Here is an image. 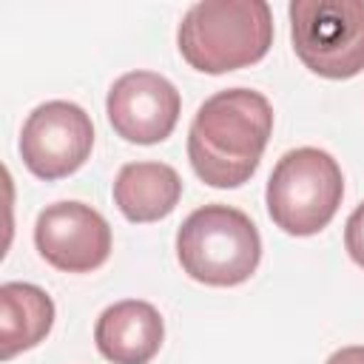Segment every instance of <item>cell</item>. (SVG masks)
I'll list each match as a JSON object with an SVG mask.
<instances>
[{
  "mask_svg": "<svg viewBox=\"0 0 364 364\" xmlns=\"http://www.w3.org/2000/svg\"><path fill=\"white\" fill-rule=\"evenodd\" d=\"M273 108L253 88H225L208 97L188 131V159L193 173L210 188L245 185L267 148Z\"/></svg>",
  "mask_w": 364,
  "mask_h": 364,
  "instance_id": "1",
  "label": "cell"
},
{
  "mask_svg": "<svg viewBox=\"0 0 364 364\" xmlns=\"http://www.w3.org/2000/svg\"><path fill=\"white\" fill-rule=\"evenodd\" d=\"M182 60L202 74H228L259 63L273 46V11L264 0L193 3L176 31Z\"/></svg>",
  "mask_w": 364,
  "mask_h": 364,
  "instance_id": "2",
  "label": "cell"
},
{
  "mask_svg": "<svg viewBox=\"0 0 364 364\" xmlns=\"http://www.w3.org/2000/svg\"><path fill=\"white\" fill-rule=\"evenodd\" d=\"M182 270L208 287H236L262 262V236L247 213L230 205H202L176 230Z\"/></svg>",
  "mask_w": 364,
  "mask_h": 364,
  "instance_id": "3",
  "label": "cell"
},
{
  "mask_svg": "<svg viewBox=\"0 0 364 364\" xmlns=\"http://www.w3.org/2000/svg\"><path fill=\"white\" fill-rule=\"evenodd\" d=\"M344 196V176L338 162L321 148L287 151L264 191L267 213L276 228L290 236H313L324 230Z\"/></svg>",
  "mask_w": 364,
  "mask_h": 364,
  "instance_id": "4",
  "label": "cell"
},
{
  "mask_svg": "<svg viewBox=\"0 0 364 364\" xmlns=\"http://www.w3.org/2000/svg\"><path fill=\"white\" fill-rule=\"evenodd\" d=\"M290 43L296 57L324 80H350L364 71L361 0H293Z\"/></svg>",
  "mask_w": 364,
  "mask_h": 364,
  "instance_id": "5",
  "label": "cell"
},
{
  "mask_svg": "<svg viewBox=\"0 0 364 364\" xmlns=\"http://www.w3.org/2000/svg\"><path fill=\"white\" fill-rule=\"evenodd\" d=\"M94 148L91 117L68 100H48L37 105L20 131L23 165L46 182L71 176L85 165Z\"/></svg>",
  "mask_w": 364,
  "mask_h": 364,
  "instance_id": "6",
  "label": "cell"
},
{
  "mask_svg": "<svg viewBox=\"0 0 364 364\" xmlns=\"http://www.w3.org/2000/svg\"><path fill=\"white\" fill-rule=\"evenodd\" d=\"M34 247L63 273H91L111 256V228L85 202H54L37 213Z\"/></svg>",
  "mask_w": 364,
  "mask_h": 364,
  "instance_id": "7",
  "label": "cell"
},
{
  "mask_svg": "<svg viewBox=\"0 0 364 364\" xmlns=\"http://www.w3.org/2000/svg\"><path fill=\"white\" fill-rule=\"evenodd\" d=\"M182 97L176 85L156 71H128L108 88L105 114L117 136L134 145L168 139L179 122Z\"/></svg>",
  "mask_w": 364,
  "mask_h": 364,
  "instance_id": "8",
  "label": "cell"
},
{
  "mask_svg": "<svg viewBox=\"0 0 364 364\" xmlns=\"http://www.w3.org/2000/svg\"><path fill=\"white\" fill-rule=\"evenodd\" d=\"M94 341L111 364H148L165 341V321L154 304L125 299L100 313Z\"/></svg>",
  "mask_w": 364,
  "mask_h": 364,
  "instance_id": "9",
  "label": "cell"
},
{
  "mask_svg": "<svg viewBox=\"0 0 364 364\" xmlns=\"http://www.w3.org/2000/svg\"><path fill=\"white\" fill-rule=\"evenodd\" d=\"M182 196L179 173L165 162H128L114 179V205L128 222H159Z\"/></svg>",
  "mask_w": 364,
  "mask_h": 364,
  "instance_id": "10",
  "label": "cell"
},
{
  "mask_svg": "<svg viewBox=\"0 0 364 364\" xmlns=\"http://www.w3.org/2000/svg\"><path fill=\"white\" fill-rule=\"evenodd\" d=\"M54 324V301L28 282H6L0 287V358L9 361L37 347Z\"/></svg>",
  "mask_w": 364,
  "mask_h": 364,
  "instance_id": "11",
  "label": "cell"
},
{
  "mask_svg": "<svg viewBox=\"0 0 364 364\" xmlns=\"http://www.w3.org/2000/svg\"><path fill=\"white\" fill-rule=\"evenodd\" d=\"M344 247H347L350 259L364 270V202L350 213V219L344 225Z\"/></svg>",
  "mask_w": 364,
  "mask_h": 364,
  "instance_id": "12",
  "label": "cell"
},
{
  "mask_svg": "<svg viewBox=\"0 0 364 364\" xmlns=\"http://www.w3.org/2000/svg\"><path fill=\"white\" fill-rule=\"evenodd\" d=\"M327 364H364V344H350V347H341L336 350Z\"/></svg>",
  "mask_w": 364,
  "mask_h": 364,
  "instance_id": "13",
  "label": "cell"
}]
</instances>
